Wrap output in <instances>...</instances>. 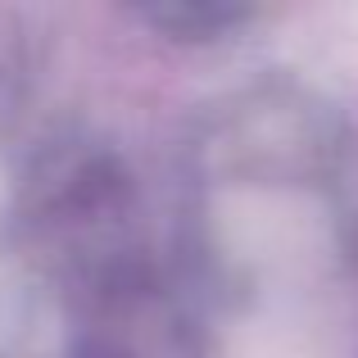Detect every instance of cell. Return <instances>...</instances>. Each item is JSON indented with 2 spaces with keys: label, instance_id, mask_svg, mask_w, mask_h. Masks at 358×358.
<instances>
[{
  "label": "cell",
  "instance_id": "6da1fadb",
  "mask_svg": "<svg viewBox=\"0 0 358 358\" xmlns=\"http://www.w3.org/2000/svg\"><path fill=\"white\" fill-rule=\"evenodd\" d=\"M308 41L317 45L322 59H336V64L358 73V9L327 14V36H308Z\"/></svg>",
  "mask_w": 358,
  "mask_h": 358
}]
</instances>
